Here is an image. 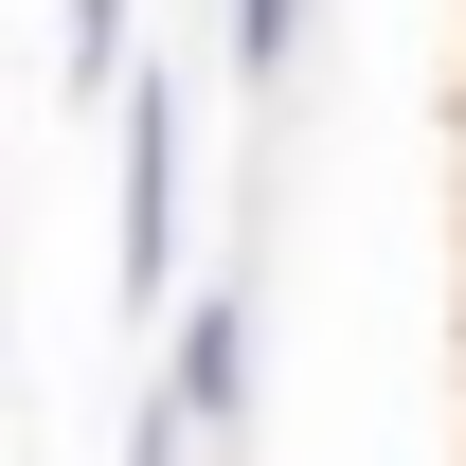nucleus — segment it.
Returning <instances> with one entry per match:
<instances>
[{
  "label": "nucleus",
  "mask_w": 466,
  "mask_h": 466,
  "mask_svg": "<svg viewBox=\"0 0 466 466\" xmlns=\"http://www.w3.org/2000/svg\"><path fill=\"white\" fill-rule=\"evenodd\" d=\"M108 269H126V305L179 288V90H162V72L126 90V216H108Z\"/></svg>",
  "instance_id": "f257e3e1"
},
{
  "label": "nucleus",
  "mask_w": 466,
  "mask_h": 466,
  "mask_svg": "<svg viewBox=\"0 0 466 466\" xmlns=\"http://www.w3.org/2000/svg\"><path fill=\"white\" fill-rule=\"evenodd\" d=\"M162 412H179V431H233V412H251V288H233V269H216V305H179Z\"/></svg>",
  "instance_id": "f03ea898"
},
{
  "label": "nucleus",
  "mask_w": 466,
  "mask_h": 466,
  "mask_svg": "<svg viewBox=\"0 0 466 466\" xmlns=\"http://www.w3.org/2000/svg\"><path fill=\"white\" fill-rule=\"evenodd\" d=\"M55 72H72V108L126 90V0H72V18H55Z\"/></svg>",
  "instance_id": "7ed1b4c3"
},
{
  "label": "nucleus",
  "mask_w": 466,
  "mask_h": 466,
  "mask_svg": "<svg viewBox=\"0 0 466 466\" xmlns=\"http://www.w3.org/2000/svg\"><path fill=\"white\" fill-rule=\"evenodd\" d=\"M305 55V0H233V72H288Z\"/></svg>",
  "instance_id": "20e7f679"
}]
</instances>
